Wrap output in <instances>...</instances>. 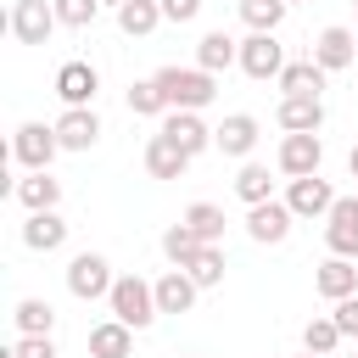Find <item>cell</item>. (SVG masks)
Returning a JSON list of instances; mask_svg holds the SVG:
<instances>
[{
	"mask_svg": "<svg viewBox=\"0 0 358 358\" xmlns=\"http://www.w3.org/2000/svg\"><path fill=\"white\" fill-rule=\"evenodd\" d=\"M157 84H162L168 106H179V112H201V106H213V95H218V84H213L207 67H162Z\"/></svg>",
	"mask_w": 358,
	"mask_h": 358,
	"instance_id": "cell-1",
	"label": "cell"
},
{
	"mask_svg": "<svg viewBox=\"0 0 358 358\" xmlns=\"http://www.w3.org/2000/svg\"><path fill=\"white\" fill-rule=\"evenodd\" d=\"M112 319H123L129 330H145L162 308H157V285L151 280H140V274H117V285H112Z\"/></svg>",
	"mask_w": 358,
	"mask_h": 358,
	"instance_id": "cell-2",
	"label": "cell"
},
{
	"mask_svg": "<svg viewBox=\"0 0 358 358\" xmlns=\"http://www.w3.org/2000/svg\"><path fill=\"white\" fill-rule=\"evenodd\" d=\"M112 285H117V274H112V263L101 252H78L67 263V291L78 302H101V296H112Z\"/></svg>",
	"mask_w": 358,
	"mask_h": 358,
	"instance_id": "cell-3",
	"label": "cell"
},
{
	"mask_svg": "<svg viewBox=\"0 0 358 358\" xmlns=\"http://www.w3.org/2000/svg\"><path fill=\"white\" fill-rule=\"evenodd\" d=\"M56 151H62L56 123H22V129L11 134V157H17L22 168H50V162H56Z\"/></svg>",
	"mask_w": 358,
	"mask_h": 358,
	"instance_id": "cell-4",
	"label": "cell"
},
{
	"mask_svg": "<svg viewBox=\"0 0 358 358\" xmlns=\"http://www.w3.org/2000/svg\"><path fill=\"white\" fill-rule=\"evenodd\" d=\"M324 246L336 257H358V196H336V207L324 213Z\"/></svg>",
	"mask_w": 358,
	"mask_h": 358,
	"instance_id": "cell-5",
	"label": "cell"
},
{
	"mask_svg": "<svg viewBox=\"0 0 358 358\" xmlns=\"http://www.w3.org/2000/svg\"><path fill=\"white\" fill-rule=\"evenodd\" d=\"M56 6H45V0H17L11 6V34H17V45H45L50 34H56Z\"/></svg>",
	"mask_w": 358,
	"mask_h": 358,
	"instance_id": "cell-6",
	"label": "cell"
},
{
	"mask_svg": "<svg viewBox=\"0 0 358 358\" xmlns=\"http://www.w3.org/2000/svg\"><path fill=\"white\" fill-rule=\"evenodd\" d=\"M241 73L246 78H280L285 73V50L274 34H246L241 39Z\"/></svg>",
	"mask_w": 358,
	"mask_h": 358,
	"instance_id": "cell-7",
	"label": "cell"
},
{
	"mask_svg": "<svg viewBox=\"0 0 358 358\" xmlns=\"http://www.w3.org/2000/svg\"><path fill=\"white\" fill-rule=\"evenodd\" d=\"M291 218H296V213H291L285 201L268 196V201H257V207L246 213V235H252L257 246H280V241L291 235Z\"/></svg>",
	"mask_w": 358,
	"mask_h": 358,
	"instance_id": "cell-8",
	"label": "cell"
},
{
	"mask_svg": "<svg viewBox=\"0 0 358 358\" xmlns=\"http://www.w3.org/2000/svg\"><path fill=\"white\" fill-rule=\"evenodd\" d=\"M274 123H280L285 134H319V129H324V101H319V95H280Z\"/></svg>",
	"mask_w": 358,
	"mask_h": 358,
	"instance_id": "cell-9",
	"label": "cell"
},
{
	"mask_svg": "<svg viewBox=\"0 0 358 358\" xmlns=\"http://www.w3.org/2000/svg\"><path fill=\"white\" fill-rule=\"evenodd\" d=\"M319 162H324L319 134H285L280 140V173L285 179H308V173H319Z\"/></svg>",
	"mask_w": 358,
	"mask_h": 358,
	"instance_id": "cell-10",
	"label": "cell"
},
{
	"mask_svg": "<svg viewBox=\"0 0 358 358\" xmlns=\"http://www.w3.org/2000/svg\"><path fill=\"white\" fill-rule=\"evenodd\" d=\"M285 207H291L296 218H324V213L336 207V190H330V179L308 173V179H291V190H285Z\"/></svg>",
	"mask_w": 358,
	"mask_h": 358,
	"instance_id": "cell-11",
	"label": "cell"
},
{
	"mask_svg": "<svg viewBox=\"0 0 358 358\" xmlns=\"http://www.w3.org/2000/svg\"><path fill=\"white\" fill-rule=\"evenodd\" d=\"M313 62H319L324 73H341V67H352V62H358V39H352V28L330 22V28L313 39Z\"/></svg>",
	"mask_w": 358,
	"mask_h": 358,
	"instance_id": "cell-12",
	"label": "cell"
},
{
	"mask_svg": "<svg viewBox=\"0 0 358 358\" xmlns=\"http://www.w3.org/2000/svg\"><path fill=\"white\" fill-rule=\"evenodd\" d=\"M56 140H62V151H90V145L101 140L95 106H67V112L56 117Z\"/></svg>",
	"mask_w": 358,
	"mask_h": 358,
	"instance_id": "cell-13",
	"label": "cell"
},
{
	"mask_svg": "<svg viewBox=\"0 0 358 358\" xmlns=\"http://www.w3.org/2000/svg\"><path fill=\"white\" fill-rule=\"evenodd\" d=\"M190 162H196V157H190V151H185L179 140H168L162 129H157V134L145 140V173H151V179H179V173H185Z\"/></svg>",
	"mask_w": 358,
	"mask_h": 358,
	"instance_id": "cell-14",
	"label": "cell"
},
{
	"mask_svg": "<svg viewBox=\"0 0 358 358\" xmlns=\"http://www.w3.org/2000/svg\"><path fill=\"white\" fill-rule=\"evenodd\" d=\"M95 90H101V73H95L90 62H62V67H56V95H62L67 106H90Z\"/></svg>",
	"mask_w": 358,
	"mask_h": 358,
	"instance_id": "cell-15",
	"label": "cell"
},
{
	"mask_svg": "<svg viewBox=\"0 0 358 358\" xmlns=\"http://www.w3.org/2000/svg\"><path fill=\"white\" fill-rule=\"evenodd\" d=\"M313 291H319V296H330V302H341V296H358V263L330 252V257L319 263V274H313Z\"/></svg>",
	"mask_w": 358,
	"mask_h": 358,
	"instance_id": "cell-16",
	"label": "cell"
},
{
	"mask_svg": "<svg viewBox=\"0 0 358 358\" xmlns=\"http://www.w3.org/2000/svg\"><path fill=\"white\" fill-rule=\"evenodd\" d=\"M213 145H218L224 157H252V145H257V117H252V112H229V117L213 129Z\"/></svg>",
	"mask_w": 358,
	"mask_h": 358,
	"instance_id": "cell-17",
	"label": "cell"
},
{
	"mask_svg": "<svg viewBox=\"0 0 358 358\" xmlns=\"http://www.w3.org/2000/svg\"><path fill=\"white\" fill-rule=\"evenodd\" d=\"M11 190L28 213H56V201H62V179H50V168H28V179H17Z\"/></svg>",
	"mask_w": 358,
	"mask_h": 358,
	"instance_id": "cell-18",
	"label": "cell"
},
{
	"mask_svg": "<svg viewBox=\"0 0 358 358\" xmlns=\"http://www.w3.org/2000/svg\"><path fill=\"white\" fill-rule=\"evenodd\" d=\"M162 134H168V140H179V145H185L190 157H201V151L213 145V129L201 123V112H179V106H173V112L162 117Z\"/></svg>",
	"mask_w": 358,
	"mask_h": 358,
	"instance_id": "cell-19",
	"label": "cell"
},
{
	"mask_svg": "<svg viewBox=\"0 0 358 358\" xmlns=\"http://www.w3.org/2000/svg\"><path fill=\"white\" fill-rule=\"evenodd\" d=\"M22 246H28V252H62V246H67L62 213H28V218H22Z\"/></svg>",
	"mask_w": 358,
	"mask_h": 358,
	"instance_id": "cell-20",
	"label": "cell"
},
{
	"mask_svg": "<svg viewBox=\"0 0 358 358\" xmlns=\"http://www.w3.org/2000/svg\"><path fill=\"white\" fill-rule=\"evenodd\" d=\"M151 285H157V308H162V313H190V308H196V291H201L185 268H168V274L151 280Z\"/></svg>",
	"mask_w": 358,
	"mask_h": 358,
	"instance_id": "cell-21",
	"label": "cell"
},
{
	"mask_svg": "<svg viewBox=\"0 0 358 358\" xmlns=\"http://www.w3.org/2000/svg\"><path fill=\"white\" fill-rule=\"evenodd\" d=\"M134 352V330L123 319H101L90 330V358H129Z\"/></svg>",
	"mask_w": 358,
	"mask_h": 358,
	"instance_id": "cell-22",
	"label": "cell"
},
{
	"mask_svg": "<svg viewBox=\"0 0 358 358\" xmlns=\"http://www.w3.org/2000/svg\"><path fill=\"white\" fill-rule=\"evenodd\" d=\"M229 62H241V39H229L224 28H213V34H201V39H196V67L224 73Z\"/></svg>",
	"mask_w": 358,
	"mask_h": 358,
	"instance_id": "cell-23",
	"label": "cell"
},
{
	"mask_svg": "<svg viewBox=\"0 0 358 358\" xmlns=\"http://www.w3.org/2000/svg\"><path fill=\"white\" fill-rule=\"evenodd\" d=\"M274 84H280V95H319L324 90V67L313 56H302V62H285V73Z\"/></svg>",
	"mask_w": 358,
	"mask_h": 358,
	"instance_id": "cell-24",
	"label": "cell"
},
{
	"mask_svg": "<svg viewBox=\"0 0 358 358\" xmlns=\"http://www.w3.org/2000/svg\"><path fill=\"white\" fill-rule=\"evenodd\" d=\"M201 246H207V241H201V235H196V229H190V224H185V218H179V224H168V229H162V257H168V263H173V268H190V257H196V252H201Z\"/></svg>",
	"mask_w": 358,
	"mask_h": 358,
	"instance_id": "cell-25",
	"label": "cell"
},
{
	"mask_svg": "<svg viewBox=\"0 0 358 358\" xmlns=\"http://www.w3.org/2000/svg\"><path fill=\"white\" fill-rule=\"evenodd\" d=\"M129 112H134V117H168V112H173L168 95H162V84H157V73L129 84Z\"/></svg>",
	"mask_w": 358,
	"mask_h": 358,
	"instance_id": "cell-26",
	"label": "cell"
},
{
	"mask_svg": "<svg viewBox=\"0 0 358 358\" xmlns=\"http://www.w3.org/2000/svg\"><path fill=\"white\" fill-rule=\"evenodd\" d=\"M157 22H162V6H157V0H123V6H117V28H123L129 39H145Z\"/></svg>",
	"mask_w": 358,
	"mask_h": 358,
	"instance_id": "cell-27",
	"label": "cell"
},
{
	"mask_svg": "<svg viewBox=\"0 0 358 358\" xmlns=\"http://www.w3.org/2000/svg\"><path fill=\"white\" fill-rule=\"evenodd\" d=\"M11 319H17V330H22V336H50V330H56V308H50L45 296H22Z\"/></svg>",
	"mask_w": 358,
	"mask_h": 358,
	"instance_id": "cell-28",
	"label": "cell"
},
{
	"mask_svg": "<svg viewBox=\"0 0 358 358\" xmlns=\"http://www.w3.org/2000/svg\"><path fill=\"white\" fill-rule=\"evenodd\" d=\"M285 0H241V22L252 28V34H274L280 22H285Z\"/></svg>",
	"mask_w": 358,
	"mask_h": 358,
	"instance_id": "cell-29",
	"label": "cell"
},
{
	"mask_svg": "<svg viewBox=\"0 0 358 358\" xmlns=\"http://www.w3.org/2000/svg\"><path fill=\"white\" fill-rule=\"evenodd\" d=\"M235 196H241L246 207L268 201V196H274V179H268V168H263V162H246V168L235 173Z\"/></svg>",
	"mask_w": 358,
	"mask_h": 358,
	"instance_id": "cell-30",
	"label": "cell"
},
{
	"mask_svg": "<svg viewBox=\"0 0 358 358\" xmlns=\"http://www.w3.org/2000/svg\"><path fill=\"white\" fill-rule=\"evenodd\" d=\"M185 224H190L207 246L224 241V207H213V201H190V207H185Z\"/></svg>",
	"mask_w": 358,
	"mask_h": 358,
	"instance_id": "cell-31",
	"label": "cell"
},
{
	"mask_svg": "<svg viewBox=\"0 0 358 358\" xmlns=\"http://www.w3.org/2000/svg\"><path fill=\"white\" fill-rule=\"evenodd\" d=\"M336 341H347V336H341V324H336L330 313H313V319H308V330H302V347H308V352H319V358H330V352H336Z\"/></svg>",
	"mask_w": 358,
	"mask_h": 358,
	"instance_id": "cell-32",
	"label": "cell"
},
{
	"mask_svg": "<svg viewBox=\"0 0 358 358\" xmlns=\"http://www.w3.org/2000/svg\"><path fill=\"white\" fill-rule=\"evenodd\" d=\"M224 268H229V263H224V246H201V252L190 257V268H185V274L207 291V285H224Z\"/></svg>",
	"mask_w": 358,
	"mask_h": 358,
	"instance_id": "cell-33",
	"label": "cell"
},
{
	"mask_svg": "<svg viewBox=\"0 0 358 358\" xmlns=\"http://www.w3.org/2000/svg\"><path fill=\"white\" fill-rule=\"evenodd\" d=\"M50 6H56L62 28H90V22H95V11H101V0H50Z\"/></svg>",
	"mask_w": 358,
	"mask_h": 358,
	"instance_id": "cell-34",
	"label": "cell"
},
{
	"mask_svg": "<svg viewBox=\"0 0 358 358\" xmlns=\"http://www.w3.org/2000/svg\"><path fill=\"white\" fill-rule=\"evenodd\" d=\"M11 358H56V341L50 336H17Z\"/></svg>",
	"mask_w": 358,
	"mask_h": 358,
	"instance_id": "cell-35",
	"label": "cell"
},
{
	"mask_svg": "<svg viewBox=\"0 0 358 358\" xmlns=\"http://www.w3.org/2000/svg\"><path fill=\"white\" fill-rule=\"evenodd\" d=\"M162 6V22H196L201 17V0H157Z\"/></svg>",
	"mask_w": 358,
	"mask_h": 358,
	"instance_id": "cell-36",
	"label": "cell"
},
{
	"mask_svg": "<svg viewBox=\"0 0 358 358\" xmlns=\"http://www.w3.org/2000/svg\"><path fill=\"white\" fill-rule=\"evenodd\" d=\"M330 319H336V324H341V336H352V341H358V296H341V302H336V313H330Z\"/></svg>",
	"mask_w": 358,
	"mask_h": 358,
	"instance_id": "cell-37",
	"label": "cell"
},
{
	"mask_svg": "<svg viewBox=\"0 0 358 358\" xmlns=\"http://www.w3.org/2000/svg\"><path fill=\"white\" fill-rule=\"evenodd\" d=\"M347 168H352V179H358V145H352V157H347Z\"/></svg>",
	"mask_w": 358,
	"mask_h": 358,
	"instance_id": "cell-38",
	"label": "cell"
},
{
	"mask_svg": "<svg viewBox=\"0 0 358 358\" xmlns=\"http://www.w3.org/2000/svg\"><path fill=\"white\" fill-rule=\"evenodd\" d=\"M101 6H123V0H101Z\"/></svg>",
	"mask_w": 358,
	"mask_h": 358,
	"instance_id": "cell-39",
	"label": "cell"
},
{
	"mask_svg": "<svg viewBox=\"0 0 358 358\" xmlns=\"http://www.w3.org/2000/svg\"><path fill=\"white\" fill-rule=\"evenodd\" d=\"M302 358H319V352H308V347H302Z\"/></svg>",
	"mask_w": 358,
	"mask_h": 358,
	"instance_id": "cell-40",
	"label": "cell"
},
{
	"mask_svg": "<svg viewBox=\"0 0 358 358\" xmlns=\"http://www.w3.org/2000/svg\"><path fill=\"white\" fill-rule=\"evenodd\" d=\"M352 67H358V62H352Z\"/></svg>",
	"mask_w": 358,
	"mask_h": 358,
	"instance_id": "cell-41",
	"label": "cell"
},
{
	"mask_svg": "<svg viewBox=\"0 0 358 358\" xmlns=\"http://www.w3.org/2000/svg\"><path fill=\"white\" fill-rule=\"evenodd\" d=\"M285 6H291V0H285Z\"/></svg>",
	"mask_w": 358,
	"mask_h": 358,
	"instance_id": "cell-42",
	"label": "cell"
},
{
	"mask_svg": "<svg viewBox=\"0 0 358 358\" xmlns=\"http://www.w3.org/2000/svg\"><path fill=\"white\" fill-rule=\"evenodd\" d=\"M352 358H358V352H352Z\"/></svg>",
	"mask_w": 358,
	"mask_h": 358,
	"instance_id": "cell-43",
	"label": "cell"
}]
</instances>
